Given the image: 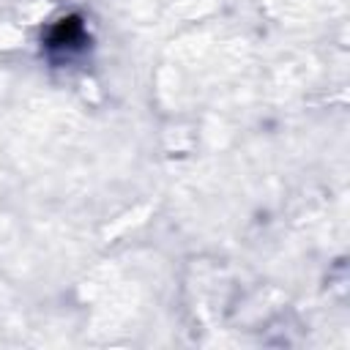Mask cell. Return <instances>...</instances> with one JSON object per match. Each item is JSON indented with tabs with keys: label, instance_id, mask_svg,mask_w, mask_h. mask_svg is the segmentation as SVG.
<instances>
[{
	"label": "cell",
	"instance_id": "obj_1",
	"mask_svg": "<svg viewBox=\"0 0 350 350\" xmlns=\"http://www.w3.org/2000/svg\"><path fill=\"white\" fill-rule=\"evenodd\" d=\"M82 46H85V27H82V22H79L77 16L60 19V22L49 30V36H46V49H49L52 57H55V55L71 57V55L79 52Z\"/></svg>",
	"mask_w": 350,
	"mask_h": 350
}]
</instances>
